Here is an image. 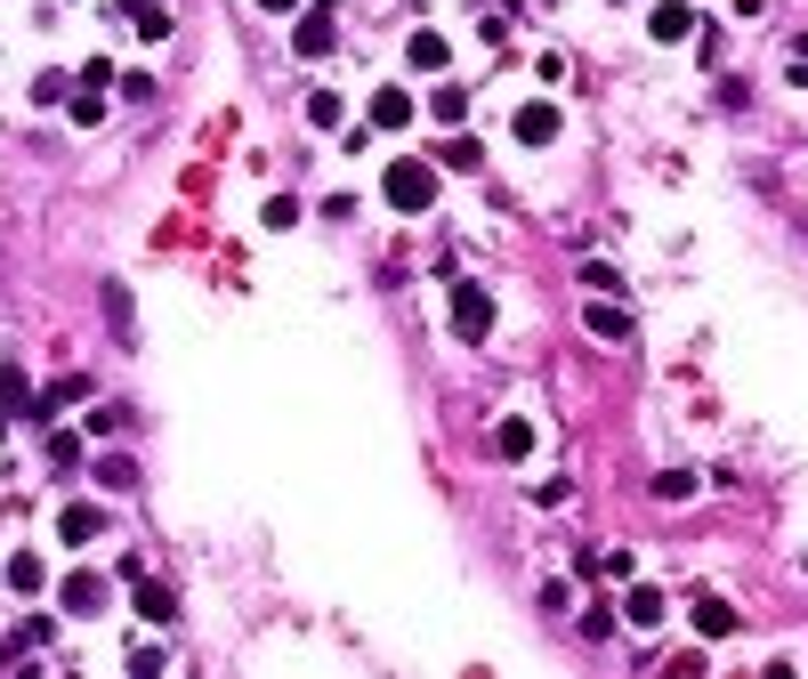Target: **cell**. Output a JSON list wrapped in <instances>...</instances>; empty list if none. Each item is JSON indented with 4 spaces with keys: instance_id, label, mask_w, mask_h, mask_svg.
<instances>
[{
    "instance_id": "1",
    "label": "cell",
    "mask_w": 808,
    "mask_h": 679,
    "mask_svg": "<svg viewBox=\"0 0 808 679\" xmlns=\"http://www.w3.org/2000/svg\"><path fill=\"white\" fill-rule=\"evenodd\" d=\"M380 195H388V211H429V202H437V162H421V154L388 162V171H380Z\"/></svg>"
},
{
    "instance_id": "2",
    "label": "cell",
    "mask_w": 808,
    "mask_h": 679,
    "mask_svg": "<svg viewBox=\"0 0 808 679\" xmlns=\"http://www.w3.org/2000/svg\"><path fill=\"white\" fill-rule=\"evenodd\" d=\"M453 332H461V340L493 332V292H485V283H453Z\"/></svg>"
},
{
    "instance_id": "3",
    "label": "cell",
    "mask_w": 808,
    "mask_h": 679,
    "mask_svg": "<svg viewBox=\"0 0 808 679\" xmlns=\"http://www.w3.org/2000/svg\"><path fill=\"white\" fill-rule=\"evenodd\" d=\"M558 130H566V121H558V106H550V97H526V106L510 114V138H517V147H550Z\"/></svg>"
},
{
    "instance_id": "4",
    "label": "cell",
    "mask_w": 808,
    "mask_h": 679,
    "mask_svg": "<svg viewBox=\"0 0 808 679\" xmlns=\"http://www.w3.org/2000/svg\"><path fill=\"white\" fill-rule=\"evenodd\" d=\"M324 49H331V0H316V9L292 25V57H307V66H316Z\"/></svg>"
},
{
    "instance_id": "5",
    "label": "cell",
    "mask_w": 808,
    "mask_h": 679,
    "mask_svg": "<svg viewBox=\"0 0 808 679\" xmlns=\"http://www.w3.org/2000/svg\"><path fill=\"white\" fill-rule=\"evenodd\" d=\"M97 534H106V510H97V502L57 510V542H97Z\"/></svg>"
},
{
    "instance_id": "6",
    "label": "cell",
    "mask_w": 808,
    "mask_h": 679,
    "mask_svg": "<svg viewBox=\"0 0 808 679\" xmlns=\"http://www.w3.org/2000/svg\"><path fill=\"white\" fill-rule=\"evenodd\" d=\"M73 397H90V381H81V373H66V381H57V388H40V397L25 405V421H57V413H66Z\"/></svg>"
},
{
    "instance_id": "7",
    "label": "cell",
    "mask_w": 808,
    "mask_h": 679,
    "mask_svg": "<svg viewBox=\"0 0 808 679\" xmlns=\"http://www.w3.org/2000/svg\"><path fill=\"white\" fill-rule=\"evenodd\" d=\"M364 114H372V130H405L421 106H412V90H372V106H364Z\"/></svg>"
},
{
    "instance_id": "8",
    "label": "cell",
    "mask_w": 808,
    "mask_h": 679,
    "mask_svg": "<svg viewBox=\"0 0 808 679\" xmlns=\"http://www.w3.org/2000/svg\"><path fill=\"white\" fill-rule=\"evenodd\" d=\"M663 614H671V607H663V590H655V583H631V599H623V623H631V631H655Z\"/></svg>"
},
{
    "instance_id": "9",
    "label": "cell",
    "mask_w": 808,
    "mask_h": 679,
    "mask_svg": "<svg viewBox=\"0 0 808 679\" xmlns=\"http://www.w3.org/2000/svg\"><path fill=\"white\" fill-rule=\"evenodd\" d=\"M405 57H412V73H445V66H453V40H445V33H412Z\"/></svg>"
},
{
    "instance_id": "10",
    "label": "cell",
    "mask_w": 808,
    "mask_h": 679,
    "mask_svg": "<svg viewBox=\"0 0 808 679\" xmlns=\"http://www.w3.org/2000/svg\"><path fill=\"white\" fill-rule=\"evenodd\" d=\"M138 614H147V623H178V590L154 583V574H138Z\"/></svg>"
},
{
    "instance_id": "11",
    "label": "cell",
    "mask_w": 808,
    "mask_h": 679,
    "mask_svg": "<svg viewBox=\"0 0 808 679\" xmlns=\"http://www.w3.org/2000/svg\"><path fill=\"white\" fill-rule=\"evenodd\" d=\"M647 33H655V40H688V33H695V9H688V0H663V9L647 16Z\"/></svg>"
},
{
    "instance_id": "12",
    "label": "cell",
    "mask_w": 808,
    "mask_h": 679,
    "mask_svg": "<svg viewBox=\"0 0 808 679\" xmlns=\"http://www.w3.org/2000/svg\"><path fill=\"white\" fill-rule=\"evenodd\" d=\"M695 631H703V640H728V631H736V607L703 590V599H695Z\"/></svg>"
},
{
    "instance_id": "13",
    "label": "cell",
    "mask_w": 808,
    "mask_h": 679,
    "mask_svg": "<svg viewBox=\"0 0 808 679\" xmlns=\"http://www.w3.org/2000/svg\"><path fill=\"white\" fill-rule=\"evenodd\" d=\"M583 324H590L598 340H631V316H623V307H614V300H598V307H583Z\"/></svg>"
},
{
    "instance_id": "14",
    "label": "cell",
    "mask_w": 808,
    "mask_h": 679,
    "mask_svg": "<svg viewBox=\"0 0 808 679\" xmlns=\"http://www.w3.org/2000/svg\"><path fill=\"white\" fill-rule=\"evenodd\" d=\"M40 583H49V566H40L33 550H16V559H9V590H16V599H33Z\"/></svg>"
},
{
    "instance_id": "15",
    "label": "cell",
    "mask_w": 808,
    "mask_h": 679,
    "mask_svg": "<svg viewBox=\"0 0 808 679\" xmlns=\"http://www.w3.org/2000/svg\"><path fill=\"white\" fill-rule=\"evenodd\" d=\"M66 607L73 614H97V607H106V583H97V574H66Z\"/></svg>"
},
{
    "instance_id": "16",
    "label": "cell",
    "mask_w": 808,
    "mask_h": 679,
    "mask_svg": "<svg viewBox=\"0 0 808 679\" xmlns=\"http://www.w3.org/2000/svg\"><path fill=\"white\" fill-rule=\"evenodd\" d=\"M493 453H502V461H526V453H534V421H502V429H493Z\"/></svg>"
},
{
    "instance_id": "17",
    "label": "cell",
    "mask_w": 808,
    "mask_h": 679,
    "mask_svg": "<svg viewBox=\"0 0 808 679\" xmlns=\"http://www.w3.org/2000/svg\"><path fill=\"white\" fill-rule=\"evenodd\" d=\"M130 16H138V40H171V9L162 0H130Z\"/></svg>"
},
{
    "instance_id": "18",
    "label": "cell",
    "mask_w": 808,
    "mask_h": 679,
    "mask_svg": "<svg viewBox=\"0 0 808 679\" xmlns=\"http://www.w3.org/2000/svg\"><path fill=\"white\" fill-rule=\"evenodd\" d=\"M695 485H703V478H695V469H663V478H655L647 493H655V502H688V493H695Z\"/></svg>"
},
{
    "instance_id": "19",
    "label": "cell",
    "mask_w": 808,
    "mask_h": 679,
    "mask_svg": "<svg viewBox=\"0 0 808 679\" xmlns=\"http://www.w3.org/2000/svg\"><path fill=\"white\" fill-rule=\"evenodd\" d=\"M429 121H445V130H461V121H469V97H461V90H437V97H429Z\"/></svg>"
},
{
    "instance_id": "20",
    "label": "cell",
    "mask_w": 808,
    "mask_h": 679,
    "mask_svg": "<svg viewBox=\"0 0 808 679\" xmlns=\"http://www.w3.org/2000/svg\"><path fill=\"white\" fill-rule=\"evenodd\" d=\"M307 121H316V130H340V121H348V106H340L331 90H316V97H307Z\"/></svg>"
},
{
    "instance_id": "21",
    "label": "cell",
    "mask_w": 808,
    "mask_h": 679,
    "mask_svg": "<svg viewBox=\"0 0 808 679\" xmlns=\"http://www.w3.org/2000/svg\"><path fill=\"white\" fill-rule=\"evenodd\" d=\"M259 226H276V235H283V226H300V202H292V195H267V211H259Z\"/></svg>"
},
{
    "instance_id": "22",
    "label": "cell",
    "mask_w": 808,
    "mask_h": 679,
    "mask_svg": "<svg viewBox=\"0 0 808 679\" xmlns=\"http://www.w3.org/2000/svg\"><path fill=\"white\" fill-rule=\"evenodd\" d=\"M0 405H33V388H25V364H0Z\"/></svg>"
},
{
    "instance_id": "23",
    "label": "cell",
    "mask_w": 808,
    "mask_h": 679,
    "mask_svg": "<svg viewBox=\"0 0 808 679\" xmlns=\"http://www.w3.org/2000/svg\"><path fill=\"white\" fill-rule=\"evenodd\" d=\"M106 324L130 340V292H121V283H106Z\"/></svg>"
},
{
    "instance_id": "24",
    "label": "cell",
    "mask_w": 808,
    "mask_h": 679,
    "mask_svg": "<svg viewBox=\"0 0 808 679\" xmlns=\"http://www.w3.org/2000/svg\"><path fill=\"white\" fill-rule=\"evenodd\" d=\"M478 162H485V147L469 130H453V171H478Z\"/></svg>"
},
{
    "instance_id": "25",
    "label": "cell",
    "mask_w": 808,
    "mask_h": 679,
    "mask_svg": "<svg viewBox=\"0 0 808 679\" xmlns=\"http://www.w3.org/2000/svg\"><path fill=\"white\" fill-rule=\"evenodd\" d=\"M598 574H614V583H631V574H639V559H631V550H598Z\"/></svg>"
},
{
    "instance_id": "26",
    "label": "cell",
    "mask_w": 808,
    "mask_h": 679,
    "mask_svg": "<svg viewBox=\"0 0 808 679\" xmlns=\"http://www.w3.org/2000/svg\"><path fill=\"white\" fill-rule=\"evenodd\" d=\"M97 485H138V469L121 461V453H106V461H97Z\"/></svg>"
},
{
    "instance_id": "27",
    "label": "cell",
    "mask_w": 808,
    "mask_h": 679,
    "mask_svg": "<svg viewBox=\"0 0 808 679\" xmlns=\"http://www.w3.org/2000/svg\"><path fill=\"white\" fill-rule=\"evenodd\" d=\"M614 614H623V607H583V640H607Z\"/></svg>"
},
{
    "instance_id": "28",
    "label": "cell",
    "mask_w": 808,
    "mask_h": 679,
    "mask_svg": "<svg viewBox=\"0 0 808 679\" xmlns=\"http://www.w3.org/2000/svg\"><path fill=\"white\" fill-rule=\"evenodd\" d=\"M583 283H590V292H623V276H614L607 259H590V267H583Z\"/></svg>"
},
{
    "instance_id": "29",
    "label": "cell",
    "mask_w": 808,
    "mask_h": 679,
    "mask_svg": "<svg viewBox=\"0 0 808 679\" xmlns=\"http://www.w3.org/2000/svg\"><path fill=\"white\" fill-rule=\"evenodd\" d=\"M90 429H97V437H121V429H130V413H121V405H97Z\"/></svg>"
},
{
    "instance_id": "30",
    "label": "cell",
    "mask_w": 808,
    "mask_h": 679,
    "mask_svg": "<svg viewBox=\"0 0 808 679\" xmlns=\"http://www.w3.org/2000/svg\"><path fill=\"white\" fill-rule=\"evenodd\" d=\"M259 9H300V0H259Z\"/></svg>"
}]
</instances>
